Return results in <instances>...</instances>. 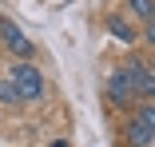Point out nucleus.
<instances>
[{
  "mask_svg": "<svg viewBox=\"0 0 155 147\" xmlns=\"http://www.w3.org/2000/svg\"><path fill=\"white\" fill-rule=\"evenodd\" d=\"M4 76L12 80L20 103H40V100L48 96V80H44L40 64H32V60H12V68H8Z\"/></svg>",
  "mask_w": 155,
  "mask_h": 147,
  "instance_id": "nucleus-1",
  "label": "nucleus"
},
{
  "mask_svg": "<svg viewBox=\"0 0 155 147\" xmlns=\"http://www.w3.org/2000/svg\"><path fill=\"white\" fill-rule=\"evenodd\" d=\"M123 135L131 147H155V100H139L127 119H123Z\"/></svg>",
  "mask_w": 155,
  "mask_h": 147,
  "instance_id": "nucleus-2",
  "label": "nucleus"
},
{
  "mask_svg": "<svg viewBox=\"0 0 155 147\" xmlns=\"http://www.w3.org/2000/svg\"><path fill=\"white\" fill-rule=\"evenodd\" d=\"M104 96H107V103H111V107H119V111H131V107L139 103V92H135V76H131V68H127V64L111 68Z\"/></svg>",
  "mask_w": 155,
  "mask_h": 147,
  "instance_id": "nucleus-3",
  "label": "nucleus"
},
{
  "mask_svg": "<svg viewBox=\"0 0 155 147\" xmlns=\"http://www.w3.org/2000/svg\"><path fill=\"white\" fill-rule=\"evenodd\" d=\"M0 48H4L12 60H36V44L12 16H0Z\"/></svg>",
  "mask_w": 155,
  "mask_h": 147,
  "instance_id": "nucleus-4",
  "label": "nucleus"
},
{
  "mask_svg": "<svg viewBox=\"0 0 155 147\" xmlns=\"http://www.w3.org/2000/svg\"><path fill=\"white\" fill-rule=\"evenodd\" d=\"M127 68L135 76L139 100H155V68H151V60H147V56H135V60H127Z\"/></svg>",
  "mask_w": 155,
  "mask_h": 147,
  "instance_id": "nucleus-5",
  "label": "nucleus"
},
{
  "mask_svg": "<svg viewBox=\"0 0 155 147\" xmlns=\"http://www.w3.org/2000/svg\"><path fill=\"white\" fill-rule=\"evenodd\" d=\"M104 28H107V32H111V40H119V44H135L139 40V28L131 24V16H123V12H111L107 20H104Z\"/></svg>",
  "mask_w": 155,
  "mask_h": 147,
  "instance_id": "nucleus-6",
  "label": "nucleus"
},
{
  "mask_svg": "<svg viewBox=\"0 0 155 147\" xmlns=\"http://www.w3.org/2000/svg\"><path fill=\"white\" fill-rule=\"evenodd\" d=\"M127 12L139 16L143 24H155V0H127Z\"/></svg>",
  "mask_w": 155,
  "mask_h": 147,
  "instance_id": "nucleus-7",
  "label": "nucleus"
},
{
  "mask_svg": "<svg viewBox=\"0 0 155 147\" xmlns=\"http://www.w3.org/2000/svg\"><path fill=\"white\" fill-rule=\"evenodd\" d=\"M0 107H24V103H20V96H16V87H12V80H8V76H0Z\"/></svg>",
  "mask_w": 155,
  "mask_h": 147,
  "instance_id": "nucleus-8",
  "label": "nucleus"
},
{
  "mask_svg": "<svg viewBox=\"0 0 155 147\" xmlns=\"http://www.w3.org/2000/svg\"><path fill=\"white\" fill-rule=\"evenodd\" d=\"M52 147H72V143L68 139H52Z\"/></svg>",
  "mask_w": 155,
  "mask_h": 147,
  "instance_id": "nucleus-9",
  "label": "nucleus"
},
{
  "mask_svg": "<svg viewBox=\"0 0 155 147\" xmlns=\"http://www.w3.org/2000/svg\"><path fill=\"white\" fill-rule=\"evenodd\" d=\"M0 111H4V107H0Z\"/></svg>",
  "mask_w": 155,
  "mask_h": 147,
  "instance_id": "nucleus-10",
  "label": "nucleus"
}]
</instances>
